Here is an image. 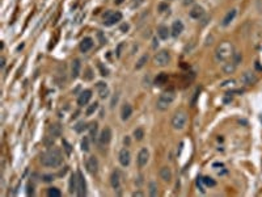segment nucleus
Instances as JSON below:
<instances>
[{
    "instance_id": "obj_1",
    "label": "nucleus",
    "mask_w": 262,
    "mask_h": 197,
    "mask_svg": "<svg viewBox=\"0 0 262 197\" xmlns=\"http://www.w3.org/2000/svg\"><path fill=\"white\" fill-rule=\"evenodd\" d=\"M62 162H63L62 152L56 147L50 149L41 155V163L45 167H53V168H55V167H59Z\"/></svg>"
},
{
    "instance_id": "obj_2",
    "label": "nucleus",
    "mask_w": 262,
    "mask_h": 197,
    "mask_svg": "<svg viewBox=\"0 0 262 197\" xmlns=\"http://www.w3.org/2000/svg\"><path fill=\"white\" fill-rule=\"evenodd\" d=\"M233 46L232 43L228 41H223L217 45L216 50H215V59L216 62H225L228 61L229 58L233 57Z\"/></svg>"
},
{
    "instance_id": "obj_3",
    "label": "nucleus",
    "mask_w": 262,
    "mask_h": 197,
    "mask_svg": "<svg viewBox=\"0 0 262 197\" xmlns=\"http://www.w3.org/2000/svg\"><path fill=\"white\" fill-rule=\"evenodd\" d=\"M176 99V95H174L173 91H166V92H163L160 95V97L157 99V103H156V108L159 111H165L168 109V107Z\"/></svg>"
},
{
    "instance_id": "obj_4",
    "label": "nucleus",
    "mask_w": 262,
    "mask_h": 197,
    "mask_svg": "<svg viewBox=\"0 0 262 197\" xmlns=\"http://www.w3.org/2000/svg\"><path fill=\"white\" fill-rule=\"evenodd\" d=\"M122 20V13L121 12H114V11H107L105 14H104V25L106 26H112L114 24L119 23Z\"/></svg>"
},
{
    "instance_id": "obj_5",
    "label": "nucleus",
    "mask_w": 262,
    "mask_h": 197,
    "mask_svg": "<svg viewBox=\"0 0 262 197\" xmlns=\"http://www.w3.org/2000/svg\"><path fill=\"white\" fill-rule=\"evenodd\" d=\"M186 121H187L186 113L185 112H177V113H174L173 118H172V126L176 130H181V129L185 128Z\"/></svg>"
},
{
    "instance_id": "obj_6",
    "label": "nucleus",
    "mask_w": 262,
    "mask_h": 197,
    "mask_svg": "<svg viewBox=\"0 0 262 197\" xmlns=\"http://www.w3.org/2000/svg\"><path fill=\"white\" fill-rule=\"evenodd\" d=\"M154 62L156 66H160V67H164L166 66L169 62H170V55L168 52H165V50H161V52H159L155 57H154Z\"/></svg>"
},
{
    "instance_id": "obj_7",
    "label": "nucleus",
    "mask_w": 262,
    "mask_h": 197,
    "mask_svg": "<svg viewBox=\"0 0 262 197\" xmlns=\"http://www.w3.org/2000/svg\"><path fill=\"white\" fill-rule=\"evenodd\" d=\"M77 196L79 197H84L86 194V183L85 179L83 176L81 171H77Z\"/></svg>"
},
{
    "instance_id": "obj_8",
    "label": "nucleus",
    "mask_w": 262,
    "mask_h": 197,
    "mask_svg": "<svg viewBox=\"0 0 262 197\" xmlns=\"http://www.w3.org/2000/svg\"><path fill=\"white\" fill-rule=\"evenodd\" d=\"M240 80H241V83L244 85H253V84L257 83L258 78L256 76V74H253V72L246 71V72H244V74H243V76H241V79H240Z\"/></svg>"
},
{
    "instance_id": "obj_9",
    "label": "nucleus",
    "mask_w": 262,
    "mask_h": 197,
    "mask_svg": "<svg viewBox=\"0 0 262 197\" xmlns=\"http://www.w3.org/2000/svg\"><path fill=\"white\" fill-rule=\"evenodd\" d=\"M148 159H149V152L147 149H142L138 154V158H136V162H138V166L139 168H143V167L148 163Z\"/></svg>"
},
{
    "instance_id": "obj_10",
    "label": "nucleus",
    "mask_w": 262,
    "mask_h": 197,
    "mask_svg": "<svg viewBox=\"0 0 262 197\" xmlns=\"http://www.w3.org/2000/svg\"><path fill=\"white\" fill-rule=\"evenodd\" d=\"M118 160L119 163L123 166V167H127L130 164V160H131V154L127 149H122L119 151V155H118Z\"/></svg>"
},
{
    "instance_id": "obj_11",
    "label": "nucleus",
    "mask_w": 262,
    "mask_h": 197,
    "mask_svg": "<svg viewBox=\"0 0 262 197\" xmlns=\"http://www.w3.org/2000/svg\"><path fill=\"white\" fill-rule=\"evenodd\" d=\"M91 97H92V91H91V90H85V91H83L79 95V97H77V104H79L80 107H84V105H86V104L89 103Z\"/></svg>"
},
{
    "instance_id": "obj_12",
    "label": "nucleus",
    "mask_w": 262,
    "mask_h": 197,
    "mask_svg": "<svg viewBox=\"0 0 262 197\" xmlns=\"http://www.w3.org/2000/svg\"><path fill=\"white\" fill-rule=\"evenodd\" d=\"M86 170H88L89 173H97L98 171V160L97 158L94 156H89L88 160H86Z\"/></svg>"
},
{
    "instance_id": "obj_13",
    "label": "nucleus",
    "mask_w": 262,
    "mask_h": 197,
    "mask_svg": "<svg viewBox=\"0 0 262 197\" xmlns=\"http://www.w3.org/2000/svg\"><path fill=\"white\" fill-rule=\"evenodd\" d=\"M170 32H172L173 37H178V36L184 32V24H182V21H181V20H176V21H174V23L172 24Z\"/></svg>"
},
{
    "instance_id": "obj_14",
    "label": "nucleus",
    "mask_w": 262,
    "mask_h": 197,
    "mask_svg": "<svg viewBox=\"0 0 262 197\" xmlns=\"http://www.w3.org/2000/svg\"><path fill=\"white\" fill-rule=\"evenodd\" d=\"M110 141H112V129L105 128L100 134V143L101 145H107Z\"/></svg>"
},
{
    "instance_id": "obj_15",
    "label": "nucleus",
    "mask_w": 262,
    "mask_h": 197,
    "mask_svg": "<svg viewBox=\"0 0 262 197\" xmlns=\"http://www.w3.org/2000/svg\"><path fill=\"white\" fill-rule=\"evenodd\" d=\"M92 47H93V40L91 37H85V38L81 40V42H80V50H81L83 53L89 52Z\"/></svg>"
},
{
    "instance_id": "obj_16",
    "label": "nucleus",
    "mask_w": 262,
    "mask_h": 197,
    "mask_svg": "<svg viewBox=\"0 0 262 197\" xmlns=\"http://www.w3.org/2000/svg\"><path fill=\"white\" fill-rule=\"evenodd\" d=\"M236 13H237V11H236V9H231V11H228V12H227V14L224 16L223 21H222V25H223V26H228V25L232 23V21L235 20Z\"/></svg>"
},
{
    "instance_id": "obj_17",
    "label": "nucleus",
    "mask_w": 262,
    "mask_h": 197,
    "mask_svg": "<svg viewBox=\"0 0 262 197\" xmlns=\"http://www.w3.org/2000/svg\"><path fill=\"white\" fill-rule=\"evenodd\" d=\"M189 14H190V17L191 19H195V20H199L203 14H205V11H203V8L201 5H195L191 8V11L189 12Z\"/></svg>"
},
{
    "instance_id": "obj_18",
    "label": "nucleus",
    "mask_w": 262,
    "mask_h": 197,
    "mask_svg": "<svg viewBox=\"0 0 262 197\" xmlns=\"http://www.w3.org/2000/svg\"><path fill=\"white\" fill-rule=\"evenodd\" d=\"M131 114H133V108H131L130 104H125L121 109V117L123 121H126L131 117Z\"/></svg>"
},
{
    "instance_id": "obj_19",
    "label": "nucleus",
    "mask_w": 262,
    "mask_h": 197,
    "mask_svg": "<svg viewBox=\"0 0 262 197\" xmlns=\"http://www.w3.org/2000/svg\"><path fill=\"white\" fill-rule=\"evenodd\" d=\"M50 131V135H51V138H58V137H60L62 135V126H60V123H54V125L50 126L49 129Z\"/></svg>"
},
{
    "instance_id": "obj_20",
    "label": "nucleus",
    "mask_w": 262,
    "mask_h": 197,
    "mask_svg": "<svg viewBox=\"0 0 262 197\" xmlns=\"http://www.w3.org/2000/svg\"><path fill=\"white\" fill-rule=\"evenodd\" d=\"M97 91H98V95H100V97L101 99H105L107 97V95H109V88H107V85L106 83H102V82H100L97 83Z\"/></svg>"
},
{
    "instance_id": "obj_21",
    "label": "nucleus",
    "mask_w": 262,
    "mask_h": 197,
    "mask_svg": "<svg viewBox=\"0 0 262 197\" xmlns=\"http://www.w3.org/2000/svg\"><path fill=\"white\" fill-rule=\"evenodd\" d=\"M80 68H81V64H80V61L79 59H75L71 64V74H72V78L76 79L79 75H80Z\"/></svg>"
},
{
    "instance_id": "obj_22",
    "label": "nucleus",
    "mask_w": 262,
    "mask_h": 197,
    "mask_svg": "<svg viewBox=\"0 0 262 197\" xmlns=\"http://www.w3.org/2000/svg\"><path fill=\"white\" fill-rule=\"evenodd\" d=\"M110 183H112V187L114 189H119V187H121V178H119V172L118 171H114L112 173Z\"/></svg>"
},
{
    "instance_id": "obj_23",
    "label": "nucleus",
    "mask_w": 262,
    "mask_h": 197,
    "mask_svg": "<svg viewBox=\"0 0 262 197\" xmlns=\"http://www.w3.org/2000/svg\"><path fill=\"white\" fill-rule=\"evenodd\" d=\"M160 178H161L164 181H170L172 180V171L169 167H161L160 170Z\"/></svg>"
},
{
    "instance_id": "obj_24",
    "label": "nucleus",
    "mask_w": 262,
    "mask_h": 197,
    "mask_svg": "<svg viewBox=\"0 0 262 197\" xmlns=\"http://www.w3.org/2000/svg\"><path fill=\"white\" fill-rule=\"evenodd\" d=\"M169 34H170V33H169V29L166 28L165 25H160V26L157 28V36H159V37L161 38V40H166V38L169 37Z\"/></svg>"
},
{
    "instance_id": "obj_25",
    "label": "nucleus",
    "mask_w": 262,
    "mask_h": 197,
    "mask_svg": "<svg viewBox=\"0 0 262 197\" xmlns=\"http://www.w3.org/2000/svg\"><path fill=\"white\" fill-rule=\"evenodd\" d=\"M236 63L233 61H231V62H227V63H224L223 66V71L225 72V74H232V72H235L236 70Z\"/></svg>"
},
{
    "instance_id": "obj_26",
    "label": "nucleus",
    "mask_w": 262,
    "mask_h": 197,
    "mask_svg": "<svg viewBox=\"0 0 262 197\" xmlns=\"http://www.w3.org/2000/svg\"><path fill=\"white\" fill-rule=\"evenodd\" d=\"M70 192L71 193L77 192V173L76 175H72V176H71V180H70Z\"/></svg>"
},
{
    "instance_id": "obj_27",
    "label": "nucleus",
    "mask_w": 262,
    "mask_h": 197,
    "mask_svg": "<svg viewBox=\"0 0 262 197\" xmlns=\"http://www.w3.org/2000/svg\"><path fill=\"white\" fill-rule=\"evenodd\" d=\"M166 82H168V75L164 74V72H161V74H159V75H157V78H156V80H155L156 85H163V84H165Z\"/></svg>"
},
{
    "instance_id": "obj_28",
    "label": "nucleus",
    "mask_w": 262,
    "mask_h": 197,
    "mask_svg": "<svg viewBox=\"0 0 262 197\" xmlns=\"http://www.w3.org/2000/svg\"><path fill=\"white\" fill-rule=\"evenodd\" d=\"M134 138L136 141H142L143 138H144V130L143 128H136L134 130Z\"/></svg>"
},
{
    "instance_id": "obj_29",
    "label": "nucleus",
    "mask_w": 262,
    "mask_h": 197,
    "mask_svg": "<svg viewBox=\"0 0 262 197\" xmlns=\"http://www.w3.org/2000/svg\"><path fill=\"white\" fill-rule=\"evenodd\" d=\"M47 196H50V197H60L62 196V192L58 188H49Z\"/></svg>"
},
{
    "instance_id": "obj_30",
    "label": "nucleus",
    "mask_w": 262,
    "mask_h": 197,
    "mask_svg": "<svg viewBox=\"0 0 262 197\" xmlns=\"http://www.w3.org/2000/svg\"><path fill=\"white\" fill-rule=\"evenodd\" d=\"M147 61H148V57H147V55H143V57L140 58V59L136 62V64H135V68H138V70H139V68L144 67V66H145V63H147Z\"/></svg>"
},
{
    "instance_id": "obj_31",
    "label": "nucleus",
    "mask_w": 262,
    "mask_h": 197,
    "mask_svg": "<svg viewBox=\"0 0 262 197\" xmlns=\"http://www.w3.org/2000/svg\"><path fill=\"white\" fill-rule=\"evenodd\" d=\"M97 108H98V104H97V103H93V104H91L88 108H86V111H85V114H86V116H92L94 112L97 111Z\"/></svg>"
},
{
    "instance_id": "obj_32",
    "label": "nucleus",
    "mask_w": 262,
    "mask_h": 197,
    "mask_svg": "<svg viewBox=\"0 0 262 197\" xmlns=\"http://www.w3.org/2000/svg\"><path fill=\"white\" fill-rule=\"evenodd\" d=\"M202 180H203V183H205V185H207V187H215L216 185V181L212 178H210V176L202 178Z\"/></svg>"
},
{
    "instance_id": "obj_33",
    "label": "nucleus",
    "mask_w": 262,
    "mask_h": 197,
    "mask_svg": "<svg viewBox=\"0 0 262 197\" xmlns=\"http://www.w3.org/2000/svg\"><path fill=\"white\" fill-rule=\"evenodd\" d=\"M81 150L84 152H88L89 151V140H88V137H84L83 140H81Z\"/></svg>"
},
{
    "instance_id": "obj_34",
    "label": "nucleus",
    "mask_w": 262,
    "mask_h": 197,
    "mask_svg": "<svg viewBox=\"0 0 262 197\" xmlns=\"http://www.w3.org/2000/svg\"><path fill=\"white\" fill-rule=\"evenodd\" d=\"M148 188H149V194L151 196H157V185L155 181H151L148 184Z\"/></svg>"
},
{
    "instance_id": "obj_35",
    "label": "nucleus",
    "mask_w": 262,
    "mask_h": 197,
    "mask_svg": "<svg viewBox=\"0 0 262 197\" xmlns=\"http://www.w3.org/2000/svg\"><path fill=\"white\" fill-rule=\"evenodd\" d=\"M84 129H86V123H85L84 121H80V122H77V123H76L75 130L77 131V133H81V131H83Z\"/></svg>"
},
{
    "instance_id": "obj_36",
    "label": "nucleus",
    "mask_w": 262,
    "mask_h": 197,
    "mask_svg": "<svg viewBox=\"0 0 262 197\" xmlns=\"http://www.w3.org/2000/svg\"><path fill=\"white\" fill-rule=\"evenodd\" d=\"M89 131H91V137H96L97 134V122H92L91 126H89Z\"/></svg>"
},
{
    "instance_id": "obj_37",
    "label": "nucleus",
    "mask_w": 262,
    "mask_h": 197,
    "mask_svg": "<svg viewBox=\"0 0 262 197\" xmlns=\"http://www.w3.org/2000/svg\"><path fill=\"white\" fill-rule=\"evenodd\" d=\"M202 183H203V180H202V178H198V179H197V187L199 188V191H201L202 193H205V192H206V189L203 188Z\"/></svg>"
},
{
    "instance_id": "obj_38",
    "label": "nucleus",
    "mask_w": 262,
    "mask_h": 197,
    "mask_svg": "<svg viewBox=\"0 0 262 197\" xmlns=\"http://www.w3.org/2000/svg\"><path fill=\"white\" fill-rule=\"evenodd\" d=\"M241 61H243L241 54H240V53H235V54H233V62L236 63V66H237L240 62H241Z\"/></svg>"
},
{
    "instance_id": "obj_39",
    "label": "nucleus",
    "mask_w": 262,
    "mask_h": 197,
    "mask_svg": "<svg viewBox=\"0 0 262 197\" xmlns=\"http://www.w3.org/2000/svg\"><path fill=\"white\" fill-rule=\"evenodd\" d=\"M157 9H159V12H165V11H168V4L160 3V4L157 5Z\"/></svg>"
},
{
    "instance_id": "obj_40",
    "label": "nucleus",
    "mask_w": 262,
    "mask_h": 197,
    "mask_svg": "<svg viewBox=\"0 0 262 197\" xmlns=\"http://www.w3.org/2000/svg\"><path fill=\"white\" fill-rule=\"evenodd\" d=\"M42 179H43V181H47V183H49V181L54 180V176H53V175H43Z\"/></svg>"
},
{
    "instance_id": "obj_41",
    "label": "nucleus",
    "mask_w": 262,
    "mask_h": 197,
    "mask_svg": "<svg viewBox=\"0 0 262 197\" xmlns=\"http://www.w3.org/2000/svg\"><path fill=\"white\" fill-rule=\"evenodd\" d=\"M98 67H100V70H101V75H102V76L109 75V71H107L106 68H104V67H102V64H98Z\"/></svg>"
},
{
    "instance_id": "obj_42",
    "label": "nucleus",
    "mask_w": 262,
    "mask_h": 197,
    "mask_svg": "<svg viewBox=\"0 0 262 197\" xmlns=\"http://www.w3.org/2000/svg\"><path fill=\"white\" fill-rule=\"evenodd\" d=\"M86 74H88V75L84 76L86 80H91V79L93 78V75H92V70H91V68H86Z\"/></svg>"
},
{
    "instance_id": "obj_43",
    "label": "nucleus",
    "mask_w": 262,
    "mask_h": 197,
    "mask_svg": "<svg viewBox=\"0 0 262 197\" xmlns=\"http://www.w3.org/2000/svg\"><path fill=\"white\" fill-rule=\"evenodd\" d=\"M63 145H64V149H66V151H67V154H70V152H71V146L67 143V141H63Z\"/></svg>"
},
{
    "instance_id": "obj_44",
    "label": "nucleus",
    "mask_w": 262,
    "mask_h": 197,
    "mask_svg": "<svg viewBox=\"0 0 262 197\" xmlns=\"http://www.w3.org/2000/svg\"><path fill=\"white\" fill-rule=\"evenodd\" d=\"M233 85L235 84V80H227V82H223V84H220L222 87H227V85Z\"/></svg>"
},
{
    "instance_id": "obj_45",
    "label": "nucleus",
    "mask_w": 262,
    "mask_h": 197,
    "mask_svg": "<svg viewBox=\"0 0 262 197\" xmlns=\"http://www.w3.org/2000/svg\"><path fill=\"white\" fill-rule=\"evenodd\" d=\"M4 66H5V58H4V57H2V59H0V67L3 68Z\"/></svg>"
},
{
    "instance_id": "obj_46",
    "label": "nucleus",
    "mask_w": 262,
    "mask_h": 197,
    "mask_svg": "<svg viewBox=\"0 0 262 197\" xmlns=\"http://www.w3.org/2000/svg\"><path fill=\"white\" fill-rule=\"evenodd\" d=\"M121 30H128V24H123L122 26H121Z\"/></svg>"
},
{
    "instance_id": "obj_47",
    "label": "nucleus",
    "mask_w": 262,
    "mask_h": 197,
    "mask_svg": "<svg viewBox=\"0 0 262 197\" xmlns=\"http://www.w3.org/2000/svg\"><path fill=\"white\" fill-rule=\"evenodd\" d=\"M98 37L101 38V43H105V42H106V40L102 37V33H101V32H98Z\"/></svg>"
},
{
    "instance_id": "obj_48",
    "label": "nucleus",
    "mask_w": 262,
    "mask_h": 197,
    "mask_svg": "<svg viewBox=\"0 0 262 197\" xmlns=\"http://www.w3.org/2000/svg\"><path fill=\"white\" fill-rule=\"evenodd\" d=\"M134 197H139V196H143V192H134L133 193Z\"/></svg>"
},
{
    "instance_id": "obj_49",
    "label": "nucleus",
    "mask_w": 262,
    "mask_h": 197,
    "mask_svg": "<svg viewBox=\"0 0 262 197\" xmlns=\"http://www.w3.org/2000/svg\"><path fill=\"white\" fill-rule=\"evenodd\" d=\"M256 68H257L258 71H262V67L259 66V62H256Z\"/></svg>"
},
{
    "instance_id": "obj_50",
    "label": "nucleus",
    "mask_w": 262,
    "mask_h": 197,
    "mask_svg": "<svg viewBox=\"0 0 262 197\" xmlns=\"http://www.w3.org/2000/svg\"><path fill=\"white\" fill-rule=\"evenodd\" d=\"M193 2H194V0H185L184 4H185V5H187V4H191Z\"/></svg>"
},
{
    "instance_id": "obj_51",
    "label": "nucleus",
    "mask_w": 262,
    "mask_h": 197,
    "mask_svg": "<svg viewBox=\"0 0 262 197\" xmlns=\"http://www.w3.org/2000/svg\"><path fill=\"white\" fill-rule=\"evenodd\" d=\"M125 143H126V145L130 143V140H128V138H125Z\"/></svg>"
},
{
    "instance_id": "obj_52",
    "label": "nucleus",
    "mask_w": 262,
    "mask_h": 197,
    "mask_svg": "<svg viewBox=\"0 0 262 197\" xmlns=\"http://www.w3.org/2000/svg\"><path fill=\"white\" fill-rule=\"evenodd\" d=\"M122 2H123V0H117V2H115V3H117V4H121Z\"/></svg>"
}]
</instances>
